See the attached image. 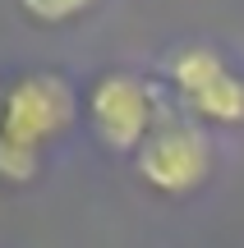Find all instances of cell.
I'll use <instances>...</instances> for the list:
<instances>
[{
    "label": "cell",
    "instance_id": "obj_1",
    "mask_svg": "<svg viewBox=\"0 0 244 248\" xmlns=\"http://www.w3.org/2000/svg\"><path fill=\"white\" fill-rule=\"evenodd\" d=\"M74 92L60 74H28L0 97V138L42 152V142L60 138L74 124Z\"/></svg>",
    "mask_w": 244,
    "mask_h": 248
},
{
    "label": "cell",
    "instance_id": "obj_2",
    "mask_svg": "<svg viewBox=\"0 0 244 248\" xmlns=\"http://www.w3.org/2000/svg\"><path fill=\"white\" fill-rule=\"evenodd\" d=\"M208 170H212V142L189 120L157 124L138 147V175L162 193H189L208 179Z\"/></svg>",
    "mask_w": 244,
    "mask_h": 248
},
{
    "label": "cell",
    "instance_id": "obj_3",
    "mask_svg": "<svg viewBox=\"0 0 244 248\" xmlns=\"http://www.w3.org/2000/svg\"><path fill=\"white\" fill-rule=\"evenodd\" d=\"M171 83L184 106L217 124H244V78L208 46H189L171 60Z\"/></svg>",
    "mask_w": 244,
    "mask_h": 248
},
{
    "label": "cell",
    "instance_id": "obj_4",
    "mask_svg": "<svg viewBox=\"0 0 244 248\" xmlns=\"http://www.w3.org/2000/svg\"><path fill=\"white\" fill-rule=\"evenodd\" d=\"M92 129L111 152H138L157 129V97L134 74H106L88 97Z\"/></svg>",
    "mask_w": 244,
    "mask_h": 248
},
{
    "label": "cell",
    "instance_id": "obj_5",
    "mask_svg": "<svg viewBox=\"0 0 244 248\" xmlns=\"http://www.w3.org/2000/svg\"><path fill=\"white\" fill-rule=\"evenodd\" d=\"M37 156H42V152L14 147V142L0 138V179H9V184H28V179L37 175Z\"/></svg>",
    "mask_w": 244,
    "mask_h": 248
},
{
    "label": "cell",
    "instance_id": "obj_6",
    "mask_svg": "<svg viewBox=\"0 0 244 248\" xmlns=\"http://www.w3.org/2000/svg\"><path fill=\"white\" fill-rule=\"evenodd\" d=\"M18 5H23L37 23H69V18H79L92 0H18Z\"/></svg>",
    "mask_w": 244,
    "mask_h": 248
}]
</instances>
